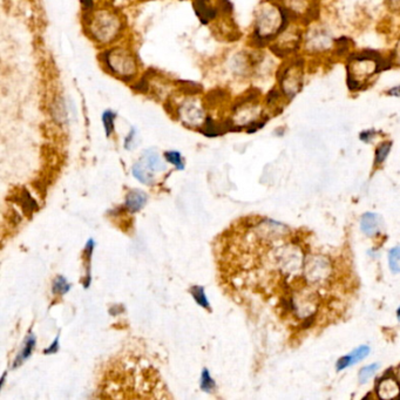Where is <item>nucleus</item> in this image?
Returning a JSON list of instances; mask_svg holds the SVG:
<instances>
[{
    "mask_svg": "<svg viewBox=\"0 0 400 400\" xmlns=\"http://www.w3.org/2000/svg\"><path fill=\"white\" fill-rule=\"evenodd\" d=\"M115 118H117V113L111 110L104 111L102 115H101V120H102V125L106 132V136L110 137L114 132V122Z\"/></svg>",
    "mask_w": 400,
    "mask_h": 400,
    "instance_id": "6ab92c4d",
    "label": "nucleus"
},
{
    "mask_svg": "<svg viewBox=\"0 0 400 400\" xmlns=\"http://www.w3.org/2000/svg\"><path fill=\"white\" fill-rule=\"evenodd\" d=\"M164 158L167 159L168 162L173 163L174 166L177 168V169H180V170L185 169V162H183L182 156L178 152H175V151L167 152L166 154H164Z\"/></svg>",
    "mask_w": 400,
    "mask_h": 400,
    "instance_id": "393cba45",
    "label": "nucleus"
},
{
    "mask_svg": "<svg viewBox=\"0 0 400 400\" xmlns=\"http://www.w3.org/2000/svg\"><path fill=\"white\" fill-rule=\"evenodd\" d=\"M81 4L82 6H84L86 12L93 11V7H94V0H81Z\"/></svg>",
    "mask_w": 400,
    "mask_h": 400,
    "instance_id": "7c9ffc66",
    "label": "nucleus"
},
{
    "mask_svg": "<svg viewBox=\"0 0 400 400\" xmlns=\"http://www.w3.org/2000/svg\"><path fill=\"white\" fill-rule=\"evenodd\" d=\"M177 113L178 117L182 119L186 125L197 126L199 127V129L204 123L203 121H205V119H207L204 118L203 115L204 113L202 107L196 102V101L193 100L186 101V102L181 103V106L177 107Z\"/></svg>",
    "mask_w": 400,
    "mask_h": 400,
    "instance_id": "1a4fd4ad",
    "label": "nucleus"
},
{
    "mask_svg": "<svg viewBox=\"0 0 400 400\" xmlns=\"http://www.w3.org/2000/svg\"><path fill=\"white\" fill-rule=\"evenodd\" d=\"M190 294H192V296L194 297V300H195L197 304L201 305L202 308L210 310V304H209L208 298H207V296H205L203 287L197 286V285L193 286L192 289H190Z\"/></svg>",
    "mask_w": 400,
    "mask_h": 400,
    "instance_id": "aec40b11",
    "label": "nucleus"
},
{
    "mask_svg": "<svg viewBox=\"0 0 400 400\" xmlns=\"http://www.w3.org/2000/svg\"><path fill=\"white\" fill-rule=\"evenodd\" d=\"M370 352V349L368 346H361V347H358L357 350H354L353 352H351L349 356L342 358L338 361V366L337 369L338 370H343L347 368V366L352 365V364H356L357 361H359L361 359H364V358L368 356Z\"/></svg>",
    "mask_w": 400,
    "mask_h": 400,
    "instance_id": "4468645a",
    "label": "nucleus"
},
{
    "mask_svg": "<svg viewBox=\"0 0 400 400\" xmlns=\"http://www.w3.org/2000/svg\"><path fill=\"white\" fill-rule=\"evenodd\" d=\"M395 377H397V380H398V383H399V385H400V365L398 366V369H397V373H395Z\"/></svg>",
    "mask_w": 400,
    "mask_h": 400,
    "instance_id": "473e14b6",
    "label": "nucleus"
},
{
    "mask_svg": "<svg viewBox=\"0 0 400 400\" xmlns=\"http://www.w3.org/2000/svg\"><path fill=\"white\" fill-rule=\"evenodd\" d=\"M194 7H195V12L199 17V19L203 24H208L209 21L214 20L219 14V6H212L209 0H195L194 3Z\"/></svg>",
    "mask_w": 400,
    "mask_h": 400,
    "instance_id": "9d476101",
    "label": "nucleus"
},
{
    "mask_svg": "<svg viewBox=\"0 0 400 400\" xmlns=\"http://www.w3.org/2000/svg\"><path fill=\"white\" fill-rule=\"evenodd\" d=\"M392 148L391 141H383L378 144V147L376 148V158H375V166H380L384 162L386 158L390 154Z\"/></svg>",
    "mask_w": 400,
    "mask_h": 400,
    "instance_id": "a211bd4d",
    "label": "nucleus"
},
{
    "mask_svg": "<svg viewBox=\"0 0 400 400\" xmlns=\"http://www.w3.org/2000/svg\"><path fill=\"white\" fill-rule=\"evenodd\" d=\"M34 345H35V337L33 335H29L25 340L24 347H22L21 352L19 353V356L17 357L16 361H14L13 368H17V366L21 365L22 361L26 360L29 356H31L32 351H33V349H34Z\"/></svg>",
    "mask_w": 400,
    "mask_h": 400,
    "instance_id": "f3484780",
    "label": "nucleus"
},
{
    "mask_svg": "<svg viewBox=\"0 0 400 400\" xmlns=\"http://www.w3.org/2000/svg\"><path fill=\"white\" fill-rule=\"evenodd\" d=\"M133 174L137 180L144 183V185H152L154 182V175L151 170H148V168L141 161L135 163V166L133 167Z\"/></svg>",
    "mask_w": 400,
    "mask_h": 400,
    "instance_id": "2eb2a0df",
    "label": "nucleus"
},
{
    "mask_svg": "<svg viewBox=\"0 0 400 400\" xmlns=\"http://www.w3.org/2000/svg\"><path fill=\"white\" fill-rule=\"evenodd\" d=\"M302 51L309 57L323 58L340 51L339 40L326 26L313 20L305 25Z\"/></svg>",
    "mask_w": 400,
    "mask_h": 400,
    "instance_id": "7ed1b4c3",
    "label": "nucleus"
},
{
    "mask_svg": "<svg viewBox=\"0 0 400 400\" xmlns=\"http://www.w3.org/2000/svg\"><path fill=\"white\" fill-rule=\"evenodd\" d=\"M135 135H136V133H135V130H130L129 132V134H128V136L126 137V141H125V147L128 149L129 148V143H133V141H134V137H135Z\"/></svg>",
    "mask_w": 400,
    "mask_h": 400,
    "instance_id": "2f4dec72",
    "label": "nucleus"
},
{
    "mask_svg": "<svg viewBox=\"0 0 400 400\" xmlns=\"http://www.w3.org/2000/svg\"><path fill=\"white\" fill-rule=\"evenodd\" d=\"M305 81L304 59L300 57L286 58L285 63L277 72V88L287 102L300 94Z\"/></svg>",
    "mask_w": 400,
    "mask_h": 400,
    "instance_id": "39448f33",
    "label": "nucleus"
},
{
    "mask_svg": "<svg viewBox=\"0 0 400 400\" xmlns=\"http://www.w3.org/2000/svg\"><path fill=\"white\" fill-rule=\"evenodd\" d=\"M360 226L361 230L364 231L368 236H375L381 229V219L378 215L368 212V214L362 216Z\"/></svg>",
    "mask_w": 400,
    "mask_h": 400,
    "instance_id": "9b49d317",
    "label": "nucleus"
},
{
    "mask_svg": "<svg viewBox=\"0 0 400 400\" xmlns=\"http://www.w3.org/2000/svg\"><path fill=\"white\" fill-rule=\"evenodd\" d=\"M388 263H390L391 270L395 272H400V246L393 248L388 255Z\"/></svg>",
    "mask_w": 400,
    "mask_h": 400,
    "instance_id": "4be33fe9",
    "label": "nucleus"
},
{
    "mask_svg": "<svg viewBox=\"0 0 400 400\" xmlns=\"http://www.w3.org/2000/svg\"><path fill=\"white\" fill-rule=\"evenodd\" d=\"M19 202L20 207L22 210L25 211L26 215L33 214V211L37 210V208H38L35 200L29 195V193L26 189H22L21 193L19 194Z\"/></svg>",
    "mask_w": 400,
    "mask_h": 400,
    "instance_id": "dca6fc26",
    "label": "nucleus"
},
{
    "mask_svg": "<svg viewBox=\"0 0 400 400\" xmlns=\"http://www.w3.org/2000/svg\"><path fill=\"white\" fill-rule=\"evenodd\" d=\"M379 365L378 364H373V365H370V366H366V368L361 369L360 372H359V381L361 384H364L368 381L371 377L375 375V372L378 370Z\"/></svg>",
    "mask_w": 400,
    "mask_h": 400,
    "instance_id": "a878e982",
    "label": "nucleus"
},
{
    "mask_svg": "<svg viewBox=\"0 0 400 400\" xmlns=\"http://www.w3.org/2000/svg\"><path fill=\"white\" fill-rule=\"evenodd\" d=\"M388 65L387 59L376 52H356L347 57L346 76L349 88L353 92L362 91L371 86L383 69Z\"/></svg>",
    "mask_w": 400,
    "mask_h": 400,
    "instance_id": "f03ea898",
    "label": "nucleus"
},
{
    "mask_svg": "<svg viewBox=\"0 0 400 400\" xmlns=\"http://www.w3.org/2000/svg\"><path fill=\"white\" fill-rule=\"evenodd\" d=\"M101 59L104 68L112 76L123 81L133 80L139 70L136 59L134 58L132 52L126 48L114 47L103 51Z\"/></svg>",
    "mask_w": 400,
    "mask_h": 400,
    "instance_id": "423d86ee",
    "label": "nucleus"
},
{
    "mask_svg": "<svg viewBox=\"0 0 400 400\" xmlns=\"http://www.w3.org/2000/svg\"><path fill=\"white\" fill-rule=\"evenodd\" d=\"M388 65L400 68V37L395 41L393 48L390 52V57L387 58Z\"/></svg>",
    "mask_w": 400,
    "mask_h": 400,
    "instance_id": "5701e85b",
    "label": "nucleus"
},
{
    "mask_svg": "<svg viewBox=\"0 0 400 400\" xmlns=\"http://www.w3.org/2000/svg\"><path fill=\"white\" fill-rule=\"evenodd\" d=\"M376 135H377V133L375 132V130L369 129V130H364V132H361L359 137H360V140H362L364 142H370Z\"/></svg>",
    "mask_w": 400,
    "mask_h": 400,
    "instance_id": "cd10ccee",
    "label": "nucleus"
},
{
    "mask_svg": "<svg viewBox=\"0 0 400 400\" xmlns=\"http://www.w3.org/2000/svg\"><path fill=\"white\" fill-rule=\"evenodd\" d=\"M59 349V338H57L53 342V344L48 347V349L45 350V353L46 354H52V353H57V351Z\"/></svg>",
    "mask_w": 400,
    "mask_h": 400,
    "instance_id": "c756f323",
    "label": "nucleus"
},
{
    "mask_svg": "<svg viewBox=\"0 0 400 400\" xmlns=\"http://www.w3.org/2000/svg\"><path fill=\"white\" fill-rule=\"evenodd\" d=\"M289 13L291 20L308 25L316 19L318 13V0H279Z\"/></svg>",
    "mask_w": 400,
    "mask_h": 400,
    "instance_id": "6e6552de",
    "label": "nucleus"
},
{
    "mask_svg": "<svg viewBox=\"0 0 400 400\" xmlns=\"http://www.w3.org/2000/svg\"><path fill=\"white\" fill-rule=\"evenodd\" d=\"M147 202V195L141 190H132L127 194L126 197V208L129 211L136 212L144 207Z\"/></svg>",
    "mask_w": 400,
    "mask_h": 400,
    "instance_id": "f8f14e48",
    "label": "nucleus"
},
{
    "mask_svg": "<svg viewBox=\"0 0 400 400\" xmlns=\"http://www.w3.org/2000/svg\"><path fill=\"white\" fill-rule=\"evenodd\" d=\"M304 28V24L291 20L290 24L283 29V32L270 45L271 50L282 58L295 57L298 52L302 51Z\"/></svg>",
    "mask_w": 400,
    "mask_h": 400,
    "instance_id": "0eeeda50",
    "label": "nucleus"
},
{
    "mask_svg": "<svg viewBox=\"0 0 400 400\" xmlns=\"http://www.w3.org/2000/svg\"><path fill=\"white\" fill-rule=\"evenodd\" d=\"M386 5L387 9L391 11V12L400 14V0H386Z\"/></svg>",
    "mask_w": 400,
    "mask_h": 400,
    "instance_id": "bb28decb",
    "label": "nucleus"
},
{
    "mask_svg": "<svg viewBox=\"0 0 400 400\" xmlns=\"http://www.w3.org/2000/svg\"><path fill=\"white\" fill-rule=\"evenodd\" d=\"M291 18L279 0H263L255 12L252 41L256 46L271 45L290 24Z\"/></svg>",
    "mask_w": 400,
    "mask_h": 400,
    "instance_id": "f257e3e1",
    "label": "nucleus"
},
{
    "mask_svg": "<svg viewBox=\"0 0 400 400\" xmlns=\"http://www.w3.org/2000/svg\"><path fill=\"white\" fill-rule=\"evenodd\" d=\"M69 283L67 282V279L65 277H62V276H59L57 277V279L54 280V284H53V293L55 295H65L66 293H68L69 291Z\"/></svg>",
    "mask_w": 400,
    "mask_h": 400,
    "instance_id": "b1692460",
    "label": "nucleus"
},
{
    "mask_svg": "<svg viewBox=\"0 0 400 400\" xmlns=\"http://www.w3.org/2000/svg\"><path fill=\"white\" fill-rule=\"evenodd\" d=\"M87 29L93 40L100 44H110L117 40L122 31L121 18L111 10L88 11Z\"/></svg>",
    "mask_w": 400,
    "mask_h": 400,
    "instance_id": "20e7f679",
    "label": "nucleus"
},
{
    "mask_svg": "<svg viewBox=\"0 0 400 400\" xmlns=\"http://www.w3.org/2000/svg\"><path fill=\"white\" fill-rule=\"evenodd\" d=\"M398 316H399V317H400V309H399V310H398Z\"/></svg>",
    "mask_w": 400,
    "mask_h": 400,
    "instance_id": "72a5a7b5",
    "label": "nucleus"
},
{
    "mask_svg": "<svg viewBox=\"0 0 400 400\" xmlns=\"http://www.w3.org/2000/svg\"><path fill=\"white\" fill-rule=\"evenodd\" d=\"M140 161L148 168V170L152 171L153 174H154L155 171H162L164 168H166L158 153L154 151H146Z\"/></svg>",
    "mask_w": 400,
    "mask_h": 400,
    "instance_id": "ddd939ff",
    "label": "nucleus"
},
{
    "mask_svg": "<svg viewBox=\"0 0 400 400\" xmlns=\"http://www.w3.org/2000/svg\"><path fill=\"white\" fill-rule=\"evenodd\" d=\"M386 95L388 96H393V98H400V85L394 86V87L388 88L386 92Z\"/></svg>",
    "mask_w": 400,
    "mask_h": 400,
    "instance_id": "c85d7f7f",
    "label": "nucleus"
},
{
    "mask_svg": "<svg viewBox=\"0 0 400 400\" xmlns=\"http://www.w3.org/2000/svg\"><path fill=\"white\" fill-rule=\"evenodd\" d=\"M216 384L214 379L210 377V373L207 369H203L201 376V388L204 392H211L212 390H215Z\"/></svg>",
    "mask_w": 400,
    "mask_h": 400,
    "instance_id": "412c9836",
    "label": "nucleus"
}]
</instances>
